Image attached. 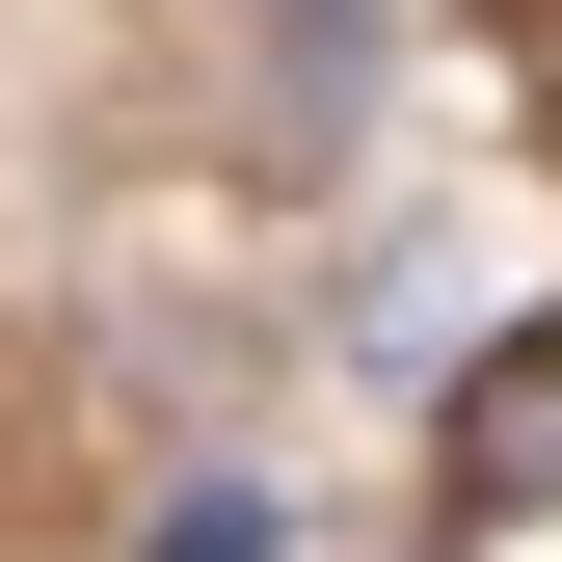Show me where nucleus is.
<instances>
[{
    "mask_svg": "<svg viewBox=\"0 0 562 562\" xmlns=\"http://www.w3.org/2000/svg\"><path fill=\"white\" fill-rule=\"evenodd\" d=\"M456 456H482V482H562V322H536L482 402H456Z\"/></svg>",
    "mask_w": 562,
    "mask_h": 562,
    "instance_id": "obj_1",
    "label": "nucleus"
},
{
    "mask_svg": "<svg viewBox=\"0 0 562 562\" xmlns=\"http://www.w3.org/2000/svg\"><path fill=\"white\" fill-rule=\"evenodd\" d=\"M295 27H322V0H295Z\"/></svg>",
    "mask_w": 562,
    "mask_h": 562,
    "instance_id": "obj_2",
    "label": "nucleus"
}]
</instances>
